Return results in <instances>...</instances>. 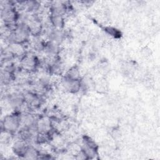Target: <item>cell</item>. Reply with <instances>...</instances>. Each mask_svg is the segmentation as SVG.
Returning a JSON list of instances; mask_svg holds the SVG:
<instances>
[{"label":"cell","mask_w":160,"mask_h":160,"mask_svg":"<svg viewBox=\"0 0 160 160\" xmlns=\"http://www.w3.org/2000/svg\"><path fill=\"white\" fill-rule=\"evenodd\" d=\"M30 34L34 36L39 34L41 30V25L40 22L38 21H31L29 25H28Z\"/></svg>","instance_id":"8992f818"},{"label":"cell","mask_w":160,"mask_h":160,"mask_svg":"<svg viewBox=\"0 0 160 160\" xmlns=\"http://www.w3.org/2000/svg\"><path fill=\"white\" fill-rule=\"evenodd\" d=\"M38 155V151L33 148L28 147L24 156L26 158L29 159H34L36 158V156Z\"/></svg>","instance_id":"ba28073f"},{"label":"cell","mask_w":160,"mask_h":160,"mask_svg":"<svg viewBox=\"0 0 160 160\" xmlns=\"http://www.w3.org/2000/svg\"><path fill=\"white\" fill-rule=\"evenodd\" d=\"M51 21L52 24L56 28H61L63 26V19L62 18V15L52 13L51 17Z\"/></svg>","instance_id":"52a82bcc"},{"label":"cell","mask_w":160,"mask_h":160,"mask_svg":"<svg viewBox=\"0 0 160 160\" xmlns=\"http://www.w3.org/2000/svg\"><path fill=\"white\" fill-rule=\"evenodd\" d=\"M21 123V116L18 114H12L4 118L2 126L5 131L12 132L19 128Z\"/></svg>","instance_id":"6da1fadb"},{"label":"cell","mask_w":160,"mask_h":160,"mask_svg":"<svg viewBox=\"0 0 160 160\" xmlns=\"http://www.w3.org/2000/svg\"><path fill=\"white\" fill-rule=\"evenodd\" d=\"M21 65L26 70H32L36 66V59L32 56H24L21 61Z\"/></svg>","instance_id":"5b68a950"},{"label":"cell","mask_w":160,"mask_h":160,"mask_svg":"<svg viewBox=\"0 0 160 160\" xmlns=\"http://www.w3.org/2000/svg\"><path fill=\"white\" fill-rule=\"evenodd\" d=\"M64 88L69 92H76L79 90L81 86V82L79 79H72L66 78L62 83Z\"/></svg>","instance_id":"3957f363"},{"label":"cell","mask_w":160,"mask_h":160,"mask_svg":"<svg viewBox=\"0 0 160 160\" xmlns=\"http://www.w3.org/2000/svg\"><path fill=\"white\" fill-rule=\"evenodd\" d=\"M2 17L4 21L8 23L13 22L17 17L15 10L11 6H5L4 9L2 11Z\"/></svg>","instance_id":"277c9868"},{"label":"cell","mask_w":160,"mask_h":160,"mask_svg":"<svg viewBox=\"0 0 160 160\" xmlns=\"http://www.w3.org/2000/svg\"><path fill=\"white\" fill-rule=\"evenodd\" d=\"M30 34L28 25L21 24L18 26L12 34V39L16 44H21L28 38Z\"/></svg>","instance_id":"7a4b0ae2"}]
</instances>
